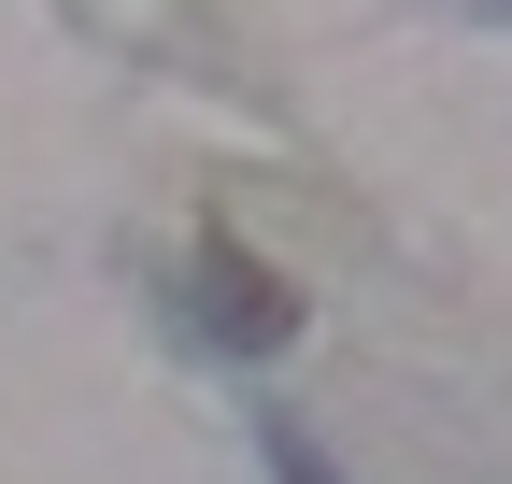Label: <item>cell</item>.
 <instances>
[{
	"label": "cell",
	"instance_id": "6da1fadb",
	"mask_svg": "<svg viewBox=\"0 0 512 484\" xmlns=\"http://www.w3.org/2000/svg\"><path fill=\"white\" fill-rule=\"evenodd\" d=\"M200 328H214V342H242V356H271V342L299 328V299L256 271V257H228V242H214V257H200Z\"/></svg>",
	"mask_w": 512,
	"mask_h": 484
},
{
	"label": "cell",
	"instance_id": "7a4b0ae2",
	"mask_svg": "<svg viewBox=\"0 0 512 484\" xmlns=\"http://www.w3.org/2000/svg\"><path fill=\"white\" fill-rule=\"evenodd\" d=\"M271 470H285V484H328V456H313L299 428H271Z\"/></svg>",
	"mask_w": 512,
	"mask_h": 484
}]
</instances>
